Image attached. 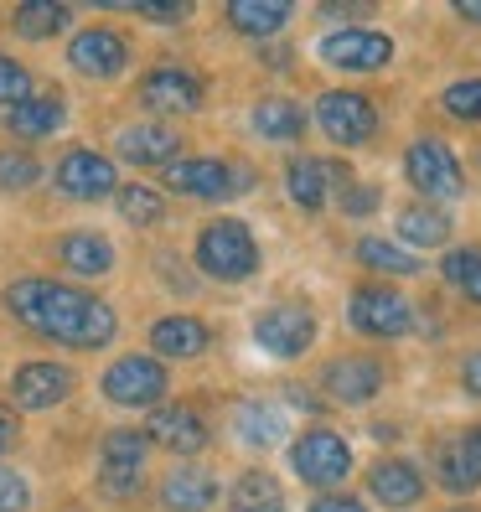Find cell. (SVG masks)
<instances>
[{
    "label": "cell",
    "mask_w": 481,
    "mask_h": 512,
    "mask_svg": "<svg viewBox=\"0 0 481 512\" xmlns=\"http://www.w3.org/2000/svg\"><path fill=\"white\" fill-rule=\"evenodd\" d=\"M321 57L337 73H378L388 57H394V42L373 26H347V32H332L321 42Z\"/></svg>",
    "instance_id": "obj_11"
},
{
    "label": "cell",
    "mask_w": 481,
    "mask_h": 512,
    "mask_svg": "<svg viewBox=\"0 0 481 512\" xmlns=\"http://www.w3.org/2000/svg\"><path fill=\"white\" fill-rule=\"evenodd\" d=\"M57 264L73 275H109L114 269V244L104 233H63L57 238Z\"/></svg>",
    "instance_id": "obj_22"
},
{
    "label": "cell",
    "mask_w": 481,
    "mask_h": 512,
    "mask_svg": "<svg viewBox=\"0 0 481 512\" xmlns=\"http://www.w3.org/2000/svg\"><path fill=\"white\" fill-rule=\"evenodd\" d=\"M145 435H150V445L171 450V456H197V450L207 445V425H202V419H197L192 409H182V404H161V409H150Z\"/></svg>",
    "instance_id": "obj_16"
},
{
    "label": "cell",
    "mask_w": 481,
    "mask_h": 512,
    "mask_svg": "<svg viewBox=\"0 0 481 512\" xmlns=\"http://www.w3.org/2000/svg\"><path fill=\"white\" fill-rule=\"evenodd\" d=\"M440 275L456 285V290H466L476 306H481V249H456V254H445V259H440Z\"/></svg>",
    "instance_id": "obj_33"
},
{
    "label": "cell",
    "mask_w": 481,
    "mask_h": 512,
    "mask_svg": "<svg viewBox=\"0 0 481 512\" xmlns=\"http://www.w3.org/2000/svg\"><path fill=\"white\" fill-rule=\"evenodd\" d=\"M32 507V487L16 471H0V512H26Z\"/></svg>",
    "instance_id": "obj_39"
},
{
    "label": "cell",
    "mask_w": 481,
    "mask_h": 512,
    "mask_svg": "<svg viewBox=\"0 0 481 512\" xmlns=\"http://www.w3.org/2000/svg\"><path fill=\"white\" fill-rule=\"evenodd\" d=\"M254 130H259L264 140L290 145V140L306 135V109H300L295 99H259V104H254Z\"/></svg>",
    "instance_id": "obj_27"
},
{
    "label": "cell",
    "mask_w": 481,
    "mask_h": 512,
    "mask_svg": "<svg viewBox=\"0 0 481 512\" xmlns=\"http://www.w3.org/2000/svg\"><path fill=\"white\" fill-rule=\"evenodd\" d=\"M378 197H383V192H378L373 182H347V187H342V213H347V218H368V213H378Z\"/></svg>",
    "instance_id": "obj_38"
},
{
    "label": "cell",
    "mask_w": 481,
    "mask_h": 512,
    "mask_svg": "<svg viewBox=\"0 0 481 512\" xmlns=\"http://www.w3.org/2000/svg\"><path fill=\"white\" fill-rule=\"evenodd\" d=\"M11 26H16V37H26V42H47V37H57L68 26V6H57V0H26V6H16Z\"/></svg>",
    "instance_id": "obj_30"
},
{
    "label": "cell",
    "mask_w": 481,
    "mask_h": 512,
    "mask_svg": "<svg viewBox=\"0 0 481 512\" xmlns=\"http://www.w3.org/2000/svg\"><path fill=\"white\" fill-rule=\"evenodd\" d=\"M6 445H11V419L0 414V456H6Z\"/></svg>",
    "instance_id": "obj_44"
},
{
    "label": "cell",
    "mask_w": 481,
    "mask_h": 512,
    "mask_svg": "<svg viewBox=\"0 0 481 512\" xmlns=\"http://www.w3.org/2000/svg\"><path fill=\"white\" fill-rule=\"evenodd\" d=\"M368 497H378L383 507H394V512H409V507H419V497H425V476H419L409 461L388 456L368 476Z\"/></svg>",
    "instance_id": "obj_19"
},
{
    "label": "cell",
    "mask_w": 481,
    "mask_h": 512,
    "mask_svg": "<svg viewBox=\"0 0 481 512\" xmlns=\"http://www.w3.org/2000/svg\"><path fill=\"white\" fill-rule=\"evenodd\" d=\"M347 321H352V331H363V337L388 342V337H404L409 321H414V311H409V300H404L399 290L363 285V290L352 295V306H347Z\"/></svg>",
    "instance_id": "obj_9"
},
{
    "label": "cell",
    "mask_w": 481,
    "mask_h": 512,
    "mask_svg": "<svg viewBox=\"0 0 481 512\" xmlns=\"http://www.w3.org/2000/svg\"><path fill=\"white\" fill-rule=\"evenodd\" d=\"M207 326L197 316H161L156 326H150V347H156L161 357H202L207 352Z\"/></svg>",
    "instance_id": "obj_23"
},
{
    "label": "cell",
    "mask_w": 481,
    "mask_h": 512,
    "mask_svg": "<svg viewBox=\"0 0 481 512\" xmlns=\"http://www.w3.org/2000/svg\"><path fill=\"white\" fill-rule=\"evenodd\" d=\"M326 182H332V161H316V156H295L285 166V187L295 197L300 213H321L326 207Z\"/></svg>",
    "instance_id": "obj_24"
},
{
    "label": "cell",
    "mask_w": 481,
    "mask_h": 512,
    "mask_svg": "<svg viewBox=\"0 0 481 512\" xmlns=\"http://www.w3.org/2000/svg\"><path fill=\"white\" fill-rule=\"evenodd\" d=\"M290 466L306 487H337L352 471V445L337 430H306L290 445Z\"/></svg>",
    "instance_id": "obj_5"
},
{
    "label": "cell",
    "mask_w": 481,
    "mask_h": 512,
    "mask_svg": "<svg viewBox=\"0 0 481 512\" xmlns=\"http://www.w3.org/2000/svg\"><path fill=\"white\" fill-rule=\"evenodd\" d=\"M26 99H37V94H32V73H26L16 57L0 52V104L16 109V104H26Z\"/></svg>",
    "instance_id": "obj_37"
},
{
    "label": "cell",
    "mask_w": 481,
    "mask_h": 512,
    "mask_svg": "<svg viewBox=\"0 0 481 512\" xmlns=\"http://www.w3.org/2000/svg\"><path fill=\"white\" fill-rule=\"evenodd\" d=\"M316 130L326 140H337V145H368L378 135V109L363 94L337 88V94H321L316 99Z\"/></svg>",
    "instance_id": "obj_8"
},
{
    "label": "cell",
    "mask_w": 481,
    "mask_h": 512,
    "mask_svg": "<svg viewBox=\"0 0 481 512\" xmlns=\"http://www.w3.org/2000/svg\"><path fill=\"white\" fill-rule=\"evenodd\" d=\"M114 197H119V213H125L135 228H150V223H161V218H166L161 192H150V187H140V182H135V187H119Z\"/></svg>",
    "instance_id": "obj_34"
},
{
    "label": "cell",
    "mask_w": 481,
    "mask_h": 512,
    "mask_svg": "<svg viewBox=\"0 0 481 512\" xmlns=\"http://www.w3.org/2000/svg\"><path fill=\"white\" fill-rule=\"evenodd\" d=\"M233 512H285V492L269 471H244L233 481Z\"/></svg>",
    "instance_id": "obj_31"
},
{
    "label": "cell",
    "mask_w": 481,
    "mask_h": 512,
    "mask_svg": "<svg viewBox=\"0 0 481 512\" xmlns=\"http://www.w3.org/2000/svg\"><path fill=\"white\" fill-rule=\"evenodd\" d=\"M404 176H409V187L425 192L430 202H450V197H461V187H466L456 156H450L440 140H414L404 150Z\"/></svg>",
    "instance_id": "obj_6"
},
{
    "label": "cell",
    "mask_w": 481,
    "mask_h": 512,
    "mask_svg": "<svg viewBox=\"0 0 481 512\" xmlns=\"http://www.w3.org/2000/svg\"><path fill=\"white\" fill-rule=\"evenodd\" d=\"M321 383H326V394L342 399V404H368L383 388V363L378 357H337V363L321 373Z\"/></svg>",
    "instance_id": "obj_18"
},
{
    "label": "cell",
    "mask_w": 481,
    "mask_h": 512,
    "mask_svg": "<svg viewBox=\"0 0 481 512\" xmlns=\"http://www.w3.org/2000/svg\"><path fill=\"white\" fill-rule=\"evenodd\" d=\"M176 150H182V135H176L171 125H130L125 135H119V156H125L130 166H171Z\"/></svg>",
    "instance_id": "obj_20"
},
{
    "label": "cell",
    "mask_w": 481,
    "mask_h": 512,
    "mask_svg": "<svg viewBox=\"0 0 481 512\" xmlns=\"http://www.w3.org/2000/svg\"><path fill=\"white\" fill-rule=\"evenodd\" d=\"M73 394V373L63 363H21L16 378H11V399L16 409L37 414V409H52Z\"/></svg>",
    "instance_id": "obj_14"
},
{
    "label": "cell",
    "mask_w": 481,
    "mask_h": 512,
    "mask_svg": "<svg viewBox=\"0 0 481 512\" xmlns=\"http://www.w3.org/2000/svg\"><path fill=\"white\" fill-rule=\"evenodd\" d=\"M311 512H368L357 497H342V492H332V497H316L311 502Z\"/></svg>",
    "instance_id": "obj_40"
},
{
    "label": "cell",
    "mask_w": 481,
    "mask_h": 512,
    "mask_svg": "<svg viewBox=\"0 0 481 512\" xmlns=\"http://www.w3.org/2000/svg\"><path fill=\"white\" fill-rule=\"evenodd\" d=\"M450 512H466V507H450Z\"/></svg>",
    "instance_id": "obj_45"
},
{
    "label": "cell",
    "mask_w": 481,
    "mask_h": 512,
    "mask_svg": "<svg viewBox=\"0 0 481 512\" xmlns=\"http://www.w3.org/2000/svg\"><path fill=\"white\" fill-rule=\"evenodd\" d=\"M461 383H466L471 399H481V352H471L466 363H461Z\"/></svg>",
    "instance_id": "obj_41"
},
{
    "label": "cell",
    "mask_w": 481,
    "mask_h": 512,
    "mask_svg": "<svg viewBox=\"0 0 481 512\" xmlns=\"http://www.w3.org/2000/svg\"><path fill=\"white\" fill-rule=\"evenodd\" d=\"M6 125H11L21 140H42V135H52L57 125H63V99H52V94L26 99V104H16V109H11Z\"/></svg>",
    "instance_id": "obj_29"
},
{
    "label": "cell",
    "mask_w": 481,
    "mask_h": 512,
    "mask_svg": "<svg viewBox=\"0 0 481 512\" xmlns=\"http://www.w3.org/2000/svg\"><path fill=\"white\" fill-rule=\"evenodd\" d=\"M104 399L125 404V409H150V404L161 409V399H166V368L156 363V357H140V352L119 357V363H109V373H104Z\"/></svg>",
    "instance_id": "obj_7"
},
{
    "label": "cell",
    "mask_w": 481,
    "mask_h": 512,
    "mask_svg": "<svg viewBox=\"0 0 481 512\" xmlns=\"http://www.w3.org/2000/svg\"><path fill=\"white\" fill-rule=\"evenodd\" d=\"M145 456H150V435L145 430H109L99 445V492L104 497H135L145 481Z\"/></svg>",
    "instance_id": "obj_4"
},
{
    "label": "cell",
    "mask_w": 481,
    "mask_h": 512,
    "mask_svg": "<svg viewBox=\"0 0 481 512\" xmlns=\"http://www.w3.org/2000/svg\"><path fill=\"white\" fill-rule=\"evenodd\" d=\"M145 21H182L187 16V6H135Z\"/></svg>",
    "instance_id": "obj_42"
},
{
    "label": "cell",
    "mask_w": 481,
    "mask_h": 512,
    "mask_svg": "<svg viewBox=\"0 0 481 512\" xmlns=\"http://www.w3.org/2000/svg\"><path fill=\"white\" fill-rule=\"evenodd\" d=\"M52 182H57L63 197H78V202H99V197L119 192L114 166H109V156H99V150H68V156L57 161Z\"/></svg>",
    "instance_id": "obj_13"
},
{
    "label": "cell",
    "mask_w": 481,
    "mask_h": 512,
    "mask_svg": "<svg viewBox=\"0 0 481 512\" xmlns=\"http://www.w3.org/2000/svg\"><path fill=\"white\" fill-rule=\"evenodd\" d=\"M435 476H440V487H450V492L481 487V425L435 445Z\"/></svg>",
    "instance_id": "obj_15"
},
{
    "label": "cell",
    "mask_w": 481,
    "mask_h": 512,
    "mask_svg": "<svg viewBox=\"0 0 481 512\" xmlns=\"http://www.w3.org/2000/svg\"><path fill=\"white\" fill-rule=\"evenodd\" d=\"M233 430H238V440H244V445L269 450V445L285 440V414H280L275 404H238Z\"/></svg>",
    "instance_id": "obj_28"
},
{
    "label": "cell",
    "mask_w": 481,
    "mask_h": 512,
    "mask_svg": "<svg viewBox=\"0 0 481 512\" xmlns=\"http://www.w3.org/2000/svg\"><path fill=\"white\" fill-rule=\"evenodd\" d=\"M42 176V166L26 156V150H0V187L6 192H26Z\"/></svg>",
    "instance_id": "obj_36"
},
{
    "label": "cell",
    "mask_w": 481,
    "mask_h": 512,
    "mask_svg": "<svg viewBox=\"0 0 481 512\" xmlns=\"http://www.w3.org/2000/svg\"><path fill=\"white\" fill-rule=\"evenodd\" d=\"M140 104L156 114H192L202 104V83L187 68H156L140 78Z\"/></svg>",
    "instance_id": "obj_17"
},
{
    "label": "cell",
    "mask_w": 481,
    "mask_h": 512,
    "mask_svg": "<svg viewBox=\"0 0 481 512\" xmlns=\"http://www.w3.org/2000/svg\"><path fill=\"white\" fill-rule=\"evenodd\" d=\"M228 26L244 37H275L290 21V0H228Z\"/></svg>",
    "instance_id": "obj_25"
},
{
    "label": "cell",
    "mask_w": 481,
    "mask_h": 512,
    "mask_svg": "<svg viewBox=\"0 0 481 512\" xmlns=\"http://www.w3.org/2000/svg\"><path fill=\"white\" fill-rule=\"evenodd\" d=\"M197 264H202V275H213L223 285L249 280L259 269V244L238 218H218V223H207L197 233Z\"/></svg>",
    "instance_id": "obj_2"
},
{
    "label": "cell",
    "mask_w": 481,
    "mask_h": 512,
    "mask_svg": "<svg viewBox=\"0 0 481 512\" xmlns=\"http://www.w3.org/2000/svg\"><path fill=\"white\" fill-rule=\"evenodd\" d=\"M357 259H363L368 269H383V275H419V254L388 244V238H363V244H357Z\"/></svg>",
    "instance_id": "obj_32"
},
{
    "label": "cell",
    "mask_w": 481,
    "mask_h": 512,
    "mask_svg": "<svg viewBox=\"0 0 481 512\" xmlns=\"http://www.w3.org/2000/svg\"><path fill=\"white\" fill-rule=\"evenodd\" d=\"M254 342L269 352V357H300L311 342H316V316L306 306H290V300H280V306H269L259 321H254Z\"/></svg>",
    "instance_id": "obj_10"
},
{
    "label": "cell",
    "mask_w": 481,
    "mask_h": 512,
    "mask_svg": "<svg viewBox=\"0 0 481 512\" xmlns=\"http://www.w3.org/2000/svg\"><path fill=\"white\" fill-rule=\"evenodd\" d=\"M161 497L171 512H207L218 502V481L207 476L202 466H176L166 481H161Z\"/></svg>",
    "instance_id": "obj_21"
},
{
    "label": "cell",
    "mask_w": 481,
    "mask_h": 512,
    "mask_svg": "<svg viewBox=\"0 0 481 512\" xmlns=\"http://www.w3.org/2000/svg\"><path fill=\"white\" fill-rule=\"evenodd\" d=\"M161 182L182 197H207V202H228L238 192L254 187V171L244 161H218V156H192V161H171L161 171Z\"/></svg>",
    "instance_id": "obj_3"
},
{
    "label": "cell",
    "mask_w": 481,
    "mask_h": 512,
    "mask_svg": "<svg viewBox=\"0 0 481 512\" xmlns=\"http://www.w3.org/2000/svg\"><path fill=\"white\" fill-rule=\"evenodd\" d=\"M6 306L26 331H37L47 342H63V347H78V352L114 342V331H119V316L109 300L73 290V285H57V280H11Z\"/></svg>",
    "instance_id": "obj_1"
},
{
    "label": "cell",
    "mask_w": 481,
    "mask_h": 512,
    "mask_svg": "<svg viewBox=\"0 0 481 512\" xmlns=\"http://www.w3.org/2000/svg\"><path fill=\"white\" fill-rule=\"evenodd\" d=\"M456 16H466V21H481V6H476V0H456Z\"/></svg>",
    "instance_id": "obj_43"
},
{
    "label": "cell",
    "mask_w": 481,
    "mask_h": 512,
    "mask_svg": "<svg viewBox=\"0 0 481 512\" xmlns=\"http://www.w3.org/2000/svg\"><path fill=\"white\" fill-rule=\"evenodd\" d=\"M68 63L83 78H114L130 63V42H125V32H114V26H88V32H78L68 42Z\"/></svg>",
    "instance_id": "obj_12"
},
{
    "label": "cell",
    "mask_w": 481,
    "mask_h": 512,
    "mask_svg": "<svg viewBox=\"0 0 481 512\" xmlns=\"http://www.w3.org/2000/svg\"><path fill=\"white\" fill-rule=\"evenodd\" d=\"M399 238L409 249H440L450 238V218L445 207H430V202H409L399 207Z\"/></svg>",
    "instance_id": "obj_26"
},
{
    "label": "cell",
    "mask_w": 481,
    "mask_h": 512,
    "mask_svg": "<svg viewBox=\"0 0 481 512\" xmlns=\"http://www.w3.org/2000/svg\"><path fill=\"white\" fill-rule=\"evenodd\" d=\"M445 114H456L466 119V125H481V78H461V83H450L445 94H440Z\"/></svg>",
    "instance_id": "obj_35"
}]
</instances>
